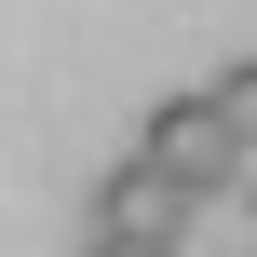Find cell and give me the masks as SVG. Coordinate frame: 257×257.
I'll return each mask as SVG.
<instances>
[{
    "instance_id": "obj_1",
    "label": "cell",
    "mask_w": 257,
    "mask_h": 257,
    "mask_svg": "<svg viewBox=\"0 0 257 257\" xmlns=\"http://www.w3.org/2000/svg\"><path fill=\"white\" fill-rule=\"evenodd\" d=\"M136 163H149L163 190H190V203H217V190H244V149H230V122H217V95H163V108H149V136H136Z\"/></svg>"
},
{
    "instance_id": "obj_2",
    "label": "cell",
    "mask_w": 257,
    "mask_h": 257,
    "mask_svg": "<svg viewBox=\"0 0 257 257\" xmlns=\"http://www.w3.org/2000/svg\"><path fill=\"white\" fill-rule=\"evenodd\" d=\"M95 230H122V244H176V230H190V190H163L149 163H108V190H95Z\"/></svg>"
},
{
    "instance_id": "obj_3",
    "label": "cell",
    "mask_w": 257,
    "mask_h": 257,
    "mask_svg": "<svg viewBox=\"0 0 257 257\" xmlns=\"http://www.w3.org/2000/svg\"><path fill=\"white\" fill-rule=\"evenodd\" d=\"M203 95H217V122H230V149H244V163H257V54H244V68H217Z\"/></svg>"
},
{
    "instance_id": "obj_4",
    "label": "cell",
    "mask_w": 257,
    "mask_h": 257,
    "mask_svg": "<svg viewBox=\"0 0 257 257\" xmlns=\"http://www.w3.org/2000/svg\"><path fill=\"white\" fill-rule=\"evenodd\" d=\"M95 257H176V244H122V230H95Z\"/></svg>"
},
{
    "instance_id": "obj_5",
    "label": "cell",
    "mask_w": 257,
    "mask_h": 257,
    "mask_svg": "<svg viewBox=\"0 0 257 257\" xmlns=\"http://www.w3.org/2000/svg\"><path fill=\"white\" fill-rule=\"evenodd\" d=\"M244 217H257V163H244Z\"/></svg>"
}]
</instances>
